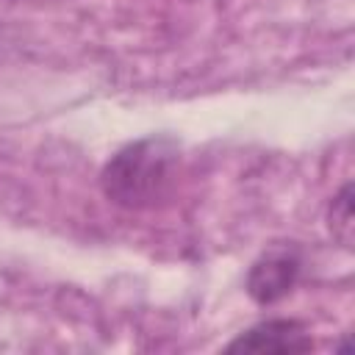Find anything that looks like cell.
Here are the masks:
<instances>
[{
    "label": "cell",
    "instance_id": "277c9868",
    "mask_svg": "<svg viewBox=\"0 0 355 355\" xmlns=\"http://www.w3.org/2000/svg\"><path fill=\"white\" fill-rule=\"evenodd\" d=\"M327 225L330 233L338 244H344L347 250H352V239H355V219H352V183H347L330 202L327 211Z\"/></svg>",
    "mask_w": 355,
    "mask_h": 355
},
{
    "label": "cell",
    "instance_id": "3957f363",
    "mask_svg": "<svg viewBox=\"0 0 355 355\" xmlns=\"http://www.w3.org/2000/svg\"><path fill=\"white\" fill-rule=\"evenodd\" d=\"M311 347H313V338L305 333L300 322L269 319L250 327L236 341H230L227 352H308Z\"/></svg>",
    "mask_w": 355,
    "mask_h": 355
},
{
    "label": "cell",
    "instance_id": "7a4b0ae2",
    "mask_svg": "<svg viewBox=\"0 0 355 355\" xmlns=\"http://www.w3.org/2000/svg\"><path fill=\"white\" fill-rule=\"evenodd\" d=\"M297 277H300V255L288 247H275L250 266L247 291L255 302L272 305L294 288Z\"/></svg>",
    "mask_w": 355,
    "mask_h": 355
},
{
    "label": "cell",
    "instance_id": "6da1fadb",
    "mask_svg": "<svg viewBox=\"0 0 355 355\" xmlns=\"http://www.w3.org/2000/svg\"><path fill=\"white\" fill-rule=\"evenodd\" d=\"M180 166V147L169 136H147L122 147L100 172L103 194L128 211H144L169 197Z\"/></svg>",
    "mask_w": 355,
    "mask_h": 355
}]
</instances>
